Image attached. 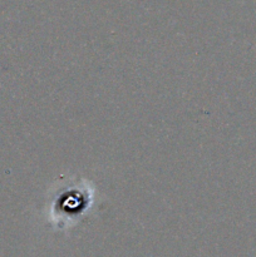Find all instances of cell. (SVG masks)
Masks as SVG:
<instances>
[{
    "mask_svg": "<svg viewBox=\"0 0 256 257\" xmlns=\"http://www.w3.org/2000/svg\"><path fill=\"white\" fill-rule=\"evenodd\" d=\"M94 191L84 180H69L58 186L49 201V220L58 230L79 222L90 210Z\"/></svg>",
    "mask_w": 256,
    "mask_h": 257,
    "instance_id": "6da1fadb",
    "label": "cell"
}]
</instances>
